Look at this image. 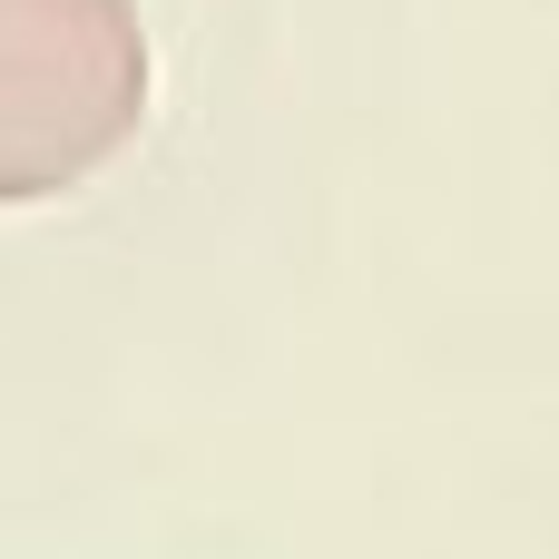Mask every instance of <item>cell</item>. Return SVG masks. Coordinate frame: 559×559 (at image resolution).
Wrapping results in <instances>:
<instances>
[{
	"label": "cell",
	"mask_w": 559,
	"mask_h": 559,
	"mask_svg": "<svg viewBox=\"0 0 559 559\" xmlns=\"http://www.w3.org/2000/svg\"><path fill=\"white\" fill-rule=\"evenodd\" d=\"M138 0H0V206H39L118 167L147 128Z\"/></svg>",
	"instance_id": "1"
}]
</instances>
